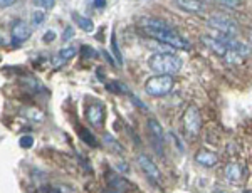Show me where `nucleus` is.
Listing matches in <instances>:
<instances>
[{"instance_id": "4468645a", "label": "nucleus", "mask_w": 252, "mask_h": 193, "mask_svg": "<svg viewBox=\"0 0 252 193\" xmlns=\"http://www.w3.org/2000/svg\"><path fill=\"white\" fill-rule=\"evenodd\" d=\"M141 26L145 29H171V26L167 21H162L158 17H145L141 19Z\"/></svg>"}, {"instance_id": "412c9836", "label": "nucleus", "mask_w": 252, "mask_h": 193, "mask_svg": "<svg viewBox=\"0 0 252 193\" xmlns=\"http://www.w3.org/2000/svg\"><path fill=\"white\" fill-rule=\"evenodd\" d=\"M106 87H108V89H110L111 92H130V91H128V87L125 86V84L119 83V81H113V83L106 84Z\"/></svg>"}, {"instance_id": "2eb2a0df", "label": "nucleus", "mask_w": 252, "mask_h": 193, "mask_svg": "<svg viewBox=\"0 0 252 193\" xmlns=\"http://www.w3.org/2000/svg\"><path fill=\"white\" fill-rule=\"evenodd\" d=\"M78 54V49L73 46H69V47H64V49L59 51V54H57V59H56V64H64V62H67V61H71V59L74 57V55Z\"/></svg>"}, {"instance_id": "423d86ee", "label": "nucleus", "mask_w": 252, "mask_h": 193, "mask_svg": "<svg viewBox=\"0 0 252 193\" xmlns=\"http://www.w3.org/2000/svg\"><path fill=\"white\" fill-rule=\"evenodd\" d=\"M137 162L140 165V168H141V171L145 173V175L151 180V182L158 183L160 180H162V173H160L158 166L155 165V162L148 155H138Z\"/></svg>"}, {"instance_id": "b1692460", "label": "nucleus", "mask_w": 252, "mask_h": 193, "mask_svg": "<svg viewBox=\"0 0 252 193\" xmlns=\"http://www.w3.org/2000/svg\"><path fill=\"white\" fill-rule=\"evenodd\" d=\"M81 55L86 59H93V57H96V51L91 49V47H87V46H83L81 47Z\"/></svg>"}, {"instance_id": "0eeeda50", "label": "nucleus", "mask_w": 252, "mask_h": 193, "mask_svg": "<svg viewBox=\"0 0 252 193\" xmlns=\"http://www.w3.org/2000/svg\"><path fill=\"white\" fill-rule=\"evenodd\" d=\"M32 30H30V26L27 22L24 21H15L12 24V30H10V35H12V44H15V46H19L21 42H26L27 39L30 37Z\"/></svg>"}, {"instance_id": "7c9ffc66", "label": "nucleus", "mask_w": 252, "mask_h": 193, "mask_svg": "<svg viewBox=\"0 0 252 193\" xmlns=\"http://www.w3.org/2000/svg\"><path fill=\"white\" fill-rule=\"evenodd\" d=\"M94 7L96 9H103V7H106V0H93Z\"/></svg>"}, {"instance_id": "f3484780", "label": "nucleus", "mask_w": 252, "mask_h": 193, "mask_svg": "<svg viewBox=\"0 0 252 193\" xmlns=\"http://www.w3.org/2000/svg\"><path fill=\"white\" fill-rule=\"evenodd\" d=\"M22 114H26V118H29L30 121H34V123H41V121H44L42 111L35 110V108H26V110H22Z\"/></svg>"}, {"instance_id": "aec40b11", "label": "nucleus", "mask_w": 252, "mask_h": 193, "mask_svg": "<svg viewBox=\"0 0 252 193\" xmlns=\"http://www.w3.org/2000/svg\"><path fill=\"white\" fill-rule=\"evenodd\" d=\"M225 59L227 62L229 64H237V62H241L242 59H244V55L242 54H239V52H235V51H232V49H229L227 51V54H225Z\"/></svg>"}, {"instance_id": "bb28decb", "label": "nucleus", "mask_w": 252, "mask_h": 193, "mask_svg": "<svg viewBox=\"0 0 252 193\" xmlns=\"http://www.w3.org/2000/svg\"><path fill=\"white\" fill-rule=\"evenodd\" d=\"M74 35V30H73V27H66V32L62 34V41L66 42V41H69L71 37Z\"/></svg>"}, {"instance_id": "f257e3e1", "label": "nucleus", "mask_w": 252, "mask_h": 193, "mask_svg": "<svg viewBox=\"0 0 252 193\" xmlns=\"http://www.w3.org/2000/svg\"><path fill=\"white\" fill-rule=\"evenodd\" d=\"M148 66H150L151 71L157 72V74L173 76L182 69L183 61L182 57H178L177 54H171V52H155L148 59Z\"/></svg>"}, {"instance_id": "a211bd4d", "label": "nucleus", "mask_w": 252, "mask_h": 193, "mask_svg": "<svg viewBox=\"0 0 252 193\" xmlns=\"http://www.w3.org/2000/svg\"><path fill=\"white\" fill-rule=\"evenodd\" d=\"M79 138H81L86 144H89V146H98V139H96V136L91 135L89 130H86V128H79Z\"/></svg>"}, {"instance_id": "ddd939ff", "label": "nucleus", "mask_w": 252, "mask_h": 193, "mask_svg": "<svg viewBox=\"0 0 252 193\" xmlns=\"http://www.w3.org/2000/svg\"><path fill=\"white\" fill-rule=\"evenodd\" d=\"M225 178L232 185H239L242 182V166L239 163H229L225 166Z\"/></svg>"}, {"instance_id": "393cba45", "label": "nucleus", "mask_w": 252, "mask_h": 193, "mask_svg": "<svg viewBox=\"0 0 252 193\" xmlns=\"http://www.w3.org/2000/svg\"><path fill=\"white\" fill-rule=\"evenodd\" d=\"M19 144H21L22 148H30L32 144H34V138H32V136H22Z\"/></svg>"}, {"instance_id": "20e7f679", "label": "nucleus", "mask_w": 252, "mask_h": 193, "mask_svg": "<svg viewBox=\"0 0 252 193\" xmlns=\"http://www.w3.org/2000/svg\"><path fill=\"white\" fill-rule=\"evenodd\" d=\"M207 26L212 27L214 30H217L219 34L232 35V37H235V35L239 34L237 22L225 17V15H210V17L207 19Z\"/></svg>"}, {"instance_id": "dca6fc26", "label": "nucleus", "mask_w": 252, "mask_h": 193, "mask_svg": "<svg viewBox=\"0 0 252 193\" xmlns=\"http://www.w3.org/2000/svg\"><path fill=\"white\" fill-rule=\"evenodd\" d=\"M74 22L78 24V27L84 32H93L94 30V24L91 19L83 17V15H74Z\"/></svg>"}, {"instance_id": "a878e982", "label": "nucleus", "mask_w": 252, "mask_h": 193, "mask_svg": "<svg viewBox=\"0 0 252 193\" xmlns=\"http://www.w3.org/2000/svg\"><path fill=\"white\" fill-rule=\"evenodd\" d=\"M113 51H114V54H116V59H118V64H119V66H121V64H123V59H121V52H119L118 46H116V39H114V34H113Z\"/></svg>"}, {"instance_id": "72a5a7b5", "label": "nucleus", "mask_w": 252, "mask_h": 193, "mask_svg": "<svg viewBox=\"0 0 252 193\" xmlns=\"http://www.w3.org/2000/svg\"><path fill=\"white\" fill-rule=\"evenodd\" d=\"M0 44H2V37H0Z\"/></svg>"}, {"instance_id": "9b49d317", "label": "nucleus", "mask_w": 252, "mask_h": 193, "mask_svg": "<svg viewBox=\"0 0 252 193\" xmlns=\"http://www.w3.org/2000/svg\"><path fill=\"white\" fill-rule=\"evenodd\" d=\"M202 44L207 47V49H210L214 52V54L221 55V57H225L227 51H229L217 37H214V35H202Z\"/></svg>"}, {"instance_id": "1a4fd4ad", "label": "nucleus", "mask_w": 252, "mask_h": 193, "mask_svg": "<svg viewBox=\"0 0 252 193\" xmlns=\"http://www.w3.org/2000/svg\"><path fill=\"white\" fill-rule=\"evenodd\" d=\"M178 9L189 12V14H203L205 12V2L203 0H173Z\"/></svg>"}, {"instance_id": "7ed1b4c3", "label": "nucleus", "mask_w": 252, "mask_h": 193, "mask_svg": "<svg viewBox=\"0 0 252 193\" xmlns=\"http://www.w3.org/2000/svg\"><path fill=\"white\" fill-rule=\"evenodd\" d=\"M173 86H175L173 76L157 74V76H151L145 83V91L146 94L153 96V98H163V96L170 94L173 91Z\"/></svg>"}, {"instance_id": "9d476101", "label": "nucleus", "mask_w": 252, "mask_h": 193, "mask_svg": "<svg viewBox=\"0 0 252 193\" xmlns=\"http://www.w3.org/2000/svg\"><path fill=\"white\" fill-rule=\"evenodd\" d=\"M148 126V133H150L151 139L155 141V146L160 148V151L163 150V141H165V138H163V130H162V124H160L155 118H150L146 123Z\"/></svg>"}, {"instance_id": "f03ea898", "label": "nucleus", "mask_w": 252, "mask_h": 193, "mask_svg": "<svg viewBox=\"0 0 252 193\" xmlns=\"http://www.w3.org/2000/svg\"><path fill=\"white\" fill-rule=\"evenodd\" d=\"M145 34L148 37L155 39V41L170 46L171 49H178V51L190 49V42L185 37H182L180 34H177L173 29H145Z\"/></svg>"}, {"instance_id": "5701e85b", "label": "nucleus", "mask_w": 252, "mask_h": 193, "mask_svg": "<svg viewBox=\"0 0 252 193\" xmlns=\"http://www.w3.org/2000/svg\"><path fill=\"white\" fill-rule=\"evenodd\" d=\"M214 2L221 3V5L227 7V9H232V10L239 9V7H241V3H242L241 0H214Z\"/></svg>"}, {"instance_id": "39448f33", "label": "nucleus", "mask_w": 252, "mask_h": 193, "mask_svg": "<svg viewBox=\"0 0 252 193\" xmlns=\"http://www.w3.org/2000/svg\"><path fill=\"white\" fill-rule=\"evenodd\" d=\"M183 126L190 135H197L202 128V118H200V111L195 104H190L187 108L185 114H183Z\"/></svg>"}, {"instance_id": "c85d7f7f", "label": "nucleus", "mask_w": 252, "mask_h": 193, "mask_svg": "<svg viewBox=\"0 0 252 193\" xmlns=\"http://www.w3.org/2000/svg\"><path fill=\"white\" fill-rule=\"evenodd\" d=\"M44 42H53L54 39H56V32L54 30H49V32H46V34H44Z\"/></svg>"}, {"instance_id": "c756f323", "label": "nucleus", "mask_w": 252, "mask_h": 193, "mask_svg": "<svg viewBox=\"0 0 252 193\" xmlns=\"http://www.w3.org/2000/svg\"><path fill=\"white\" fill-rule=\"evenodd\" d=\"M17 0H0V9H7V7H12Z\"/></svg>"}, {"instance_id": "2f4dec72", "label": "nucleus", "mask_w": 252, "mask_h": 193, "mask_svg": "<svg viewBox=\"0 0 252 193\" xmlns=\"http://www.w3.org/2000/svg\"><path fill=\"white\" fill-rule=\"evenodd\" d=\"M119 170H121V171H128V166H126L125 163H119Z\"/></svg>"}, {"instance_id": "f8f14e48", "label": "nucleus", "mask_w": 252, "mask_h": 193, "mask_svg": "<svg viewBox=\"0 0 252 193\" xmlns=\"http://www.w3.org/2000/svg\"><path fill=\"white\" fill-rule=\"evenodd\" d=\"M195 162H197L198 165H202L203 168H214L219 162V156L215 155L214 151L200 150L197 155H195Z\"/></svg>"}, {"instance_id": "cd10ccee", "label": "nucleus", "mask_w": 252, "mask_h": 193, "mask_svg": "<svg viewBox=\"0 0 252 193\" xmlns=\"http://www.w3.org/2000/svg\"><path fill=\"white\" fill-rule=\"evenodd\" d=\"M105 139H106V143H108V144H111V146H114V148H116V150L123 151V148H121V146H119V143H116V141H114V139H113V138H111V136H108V135H106V136H105Z\"/></svg>"}, {"instance_id": "4be33fe9", "label": "nucleus", "mask_w": 252, "mask_h": 193, "mask_svg": "<svg viewBox=\"0 0 252 193\" xmlns=\"http://www.w3.org/2000/svg\"><path fill=\"white\" fill-rule=\"evenodd\" d=\"M44 21H46V14H44V10L37 9V10L32 12V24H34V26H41Z\"/></svg>"}, {"instance_id": "473e14b6", "label": "nucleus", "mask_w": 252, "mask_h": 193, "mask_svg": "<svg viewBox=\"0 0 252 193\" xmlns=\"http://www.w3.org/2000/svg\"><path fill=\"white\" fill-rule=\"evenodd\" d=\"M249 42H251V44H249V46H251V47H252V34H251V35H249Z\"/></svg>"}, {"instance_id": "6e6552de", "label": "nucleus", "mask_w": 252, "mask_h": 193, "mask_svg": "<svg viewBox=\"0 0 252 193\" xmlns=\"http://www.w3.org/2000/svg\"><path fill=\"white\" fill-rule=\"evenodd\" d=\"M86 116H87V121L91 123V126L101 128L103 121H105V106L98 101L91 103L86 110Z\"/></svg>"}, {"instance_id": "6ab92c4d", "label": "nucleus", "mask_w": 252, "mask_h": 193, "mask_svg": "<svg viewBox=\"0 0 252 193\" xmlns=\"http://www.w3.org/2000/svg\"><path fill=\"white\" fill-rule=\"evenodd\" d=\"M32 3L41 10H51V9H54V5H56L54 0H32Z\"/></svg>"}]
</instances>
